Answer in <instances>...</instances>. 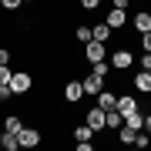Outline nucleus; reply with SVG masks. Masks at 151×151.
<instances>
[{"label":"nucleus","mask_w":151,"mask_h":151,"mask_svg":"<svg viewBox=\"0 0 151 151\" xmlns=\"http://www.w3.org/2000/svg\"><path fill=\"white\" fill-rule=\"evenodd\" d=\"M145 131L151 134V111H145Z\"/></svg>","instance_id":"c85d7f7f"},{"label":"nucleus","mask_w":151,"mask_h":151,"mask_svg":"<svg viewBox=\"0 0 151 151\" xmlns=\"http://www.w3.org/2000/svg\"><path fill=\"white\" fill-rule=\"evenodd\" d=\"M124 124L128 128H134V131H145V111H131V114H124Z\"/></svg>","instance_id":"dca6fc26"},{"label":"nucleus","mask_w":151,"mask_h":151,"mask_svg":"<svg viewBox=\"0 0 151 151\" xmlns=\"http://www.w3.org/2000/svg\"><path fill=\"white\" fill-rule=\"evenodd\" d=\"M91 30H94V40H104V44H108V40L114 37V27H111L108 20H101V24H94Z\"/></svg>","instance_id":"2eb2a0df"},{"label":"nucleus","mask_w":151,"mask_h":151,"mask_svg":"<svg viewBox=\"0 0 151 151\" xmlns=\"http://www.w3.org/2000/svg\"><path fill=\"white\" fill-rule=\"evenodd\" d=\"M97 108H104V111H114V108H118V94L104 87V91L97 94Z\"/></svg>","instance_id":"ddd939ff"},{"label":"nucleus","mask_w":151,"mask_h":151,"mask_svg":"<svg viewBox=\"0 0 151 151\" xmlns=\"http://www.w3.org/2000/svg\"><path fill=\"white\" fill-rule=\"evenodd\" d=\"M77 4H81V10H84V14H97V7H101L104 0H77Z\"/></svg>","instance_id":"412c9836"},{"label":"nucleus","mask_w":151,"mask_h":151,"mask_svg":"<svg viewBox=\"0 0 151 151\" xmlns=\"http://www.w3.org/2000/svg\"><path fill=\"white\" fill-rule=\"evenodd\" d=\"M104 20H108V24H111V27H114V30H121V27H124V24H128V20H131V17H128V10H121V7H111V10H108V14H104Z\"/></svg>","instance_id":"6e6552de"},{"label":"nucleus","mask_w":151,"mask_h":151,"mask_svg":"<svg viewBox=\"0 0 151 151\" xmlns=\"http://www.w3.org/2000/svg\"><path fill=\"white\" fill-rule=\"evenodd\" d=\"M81 54L87 64H97V60H108V44L104 40H87L84 47H81Z\"/></svg>","instance_id":"f03ea898"},{"label":"nucleus","mask_w":151,"mask_h":151,"mask_svg":"<svg viewBox=\"0 0 151 151\" xmlns=\"http://www.w3.org/2000/svg\"><path fill=\"white\" fill-rule=\"evenodd\" d=\"M0 64H14V54H10V47H0Z\"/></svg>","instance_id":"a878e982"},{"label":"nucleus","mask_w":151,"mask_h":151,"mask_svg":"<svg viewBox=\"0 0 151 151\" xmlns=\"http://www.w3.org/2000/svg\"><path fill=\"white\" fill-rule=\"evenodd\" d=\"M24 4H37V0H24Z\"/></svg>","instance_id":"c756f323"},{"label":"nucleus","mask_w":151,"mask_h":151,"mask_svg":"<svg viewBox=\"0 0 151 151\" xmlns=\"http://www.w3.org/2000/svg\"><path fill=\"white\" fill-rule=\"evenodd\" d=\"M111 7H121V10H128V7H131V0H111Z\"/></svg>","instance_id":"cd10ccee"},{"label":"nucleus","mask_w":151,"mask_h":151,"mask_svg":"<svg viewBox=\"0 0 151 151\" xmlns=\"http://www.w3.org/2000/svg\"><path fill=\"white\" fill-rule=\"evenodd\" d=\"M70 40H74V44H81V47H84L87 40H94V30L87 27V24H77V27H74V34H70Z\"/></svg>","instance_id":"f8f14e48"},{"label":"nucleus","mask_w":151,"mask_h":151,"mask_svg":"<svg viewBox=\"0 0 151 151\" xmlns=\"http://www.w3.org/2000/svg\"><path fill=\"white\" fill-rule=\"evenodd\" d=\"M17 138H20V148L30 151V148H37L40 141H44V131H40V124H24V131Z\"/></svg>","instance_id":"7ed1b4c3"},{"label":"nucleus","mask_w":151,"mask_h":151,"mask_svg":"<svg viewBox=\"0 0 151 151\" xmlns=\"http://www.w3.org/2000/svg\"><path fill=\"white\" fill-rule=\"evenodd\" d=\"M124 124V114L114 108V111H108V121H104V131H114V134H118V128Z\"/></svg>","instance_id":"f3484780"},{"label":"nucleus","mask_w":151,"mask_h":151,"mask_svg":"<svg viewBox=\"0 0 151 151\" xmlns=\"http://www.w3.org/2000/svg\"><path fill=\"white\" fill-rule=\"evenodd\" d=\"M91 70H94V74H101L104 81H108V74H111V60H97V64H91Z\"/></svg>","instance_id":"6ab92c4d"},{"label":"nucleus","mask_w":151,"mask_h":151,"mask_svg":"<svg viewBox=\"0 0 151 151\" xmlns=\"http://www.w3.org/2000/svg\"><path fill=\"white\" fill-rule=\"evenodd\" d=\"M128 24H131V27H134L138 34H145V30H151V10H138V14L131 17Z\"/></svg>","instance_id":"9d476101"},{"label":"nucleus","mask_w":151,"mask_h":151,"mask_svg":"<svg viewBox=\"0 0 151 151\" xmlns=\"http://www.w3.org/2000/svg\"><path fill=\"white\" fill-rule=\"evenodd\" d=\"M138 40H141V47L151 54V30H145V34H138Z\"/></svg>","instance_id":"393cba45"},{"label":"nucleus","mask_w":151,"mask_h":151,"mask_svg":"<svg viewBox=\"0 0 151 151\" xmlns=\"http://www.w3.org/2000/svg\"><path fill=\"white\" fill-rule=\"evenodd\" d=\"M84 97H97V94H101L104 91V87H108V84H104V77L101 74H94V70H91V74H84Z\"/></svg>","instance_id":"423d86ee"},{"label":"nucleus","mask_w":151,"mask_h":151,"mask_svg":"<svg viewBox=\"0 0 151 151\" xmlns=\"http://www.w3.org/2000/svg\"><path fill=\"white\" fill-rule=\"evenodd\" d=\"M81 97H84V84L70 77V81L64 84V101H67V104H77V101H81Z\"/></svg>","instance_id":"0eeeda50"},{"label":"nucleus","mask_w":151,"mask_h":151,"mask_svg":"<svg viewBox=\"0 0 151 151\" xmlns=\"http://www.w3.org/2000/svg\"><path fill=\"white\" fill-rule=\"evenodd\" d=\"M84 121H87V128H91L94 134H101V131H104V121H108V111L94 104L91 111H84Z\"/></svg>","instance_id":"20e7f679"},{"label":"nucleus","mask_w":151,"mask_h":151,"mask_svg":"<svg viewBox=\"0 0 151 151\" xmlns=\"http://www.w3.org/2000/svg\"><path fill=\"white\" fill-rule=\"evenodd\" d=\"M108 60H111V67H114V70H128L131 64H134V54H131V50H128V47L121 44V47L114 50V54H111Z\"/></svg>","instance_id":"39448f33"},{"label":"nucleus","mask_w":151,"mask_h":151,"mask_svg":"<svg viewBox=\"0 0 151 151\" xmlns=\"http://www.w3.org/2000/svg\"><path fill=\"white\" fill-rule=\"evenodd\" d=\"M10 91H14V97H27V94L34 91V74H30V70H14Z\"/></svg>","instance_id":"f257e3e1"},{"label":"nucleus","mask_w":151,"mask_h":151,"mask_svg":"<svg viewBox=\"0 0 151 151\" xmlns=\"http://www.w3.org/2000/svg\"><path fill=\"white\" fill-rule=\"evenodd\" d=\"M14 97V91H10V84H0V104H7Z\"/></svg>","instance_id":"b1692460"},{"label":"nucleus","mask_w":151,"mask_h":151,"mask_svg":"<svg viewBox=\"0 0 151 151\" xmlns=\"http://www.w3.org/2000/svg\"><path fill=\"white\" fill-rule=\"evenodd\" d=\"M10 77H14V67L10 64H0V84H10Z\"/></svg>","instance_id":"4be33fe9"},{"label":"nucleus","mask_w":151,"mask_h":151,"mask_svg":"<svg viewBox=\"0 0 151 151\" xmlns=\"http://www.w3.org/2000/svg\"><path fill=\"white\" fill-rule=\"evenodd\" d=\"M118 111H121V114L138 111V97H134V94H128V91H121V94H118Z\"/></svg>","instance_id":"9b49d317"},{"label":"nucleus","mask_w":151,"mask_h":151,"mask_svg":"<svg viewBox=\"0 0 151 151\" xmlns=\"http://www.w3.org/2000/svg\"><path fill=\"white\" fill-rule=\"evenodd\" d=\"M151 145V134L148 131H138V138H134V148H148Z\"/></svg>","instance_id":"5701e85b"},{"label":"nucleus","mask_w":151,"mask_h":151,"mask_svg":"<svg viewBox=\"0 0 151 151\" xmlns=\"http://www.w3.org/2000/svg\"><path fill=\"white\" fill-rule=\"evenodd\" d=\"M0 128L20 134V131H24V118H20V114H4V124H0Z\"/></svg>","instance_id":"4468645a"},{"label":"nucleus","mask_w":151,"mask_h":151,"mask_svg":"<svg viewBox=\"0 0 151 151\" xmlns=\"http://www.w3.org/2000/svg\"><path fill=\"white\" fill-rule=\"evenodd\" d=\"M131 87H134L138 94H148L151 97V70H138L134 81H131Z\"/></svg>","instance_id":"1a4fd4ad"},{"label":"nucleus","mask_w":151,"mask_h":151,"mask_svg":"<svg viewBox=\"0 0 151 151\" xmlns=\"http://www.w3.org/2000/svg\"><path fill=\"white\" fill-rule=\"evenodd\" d=\"M24 7V0H0V10H7V14H17Z\"/></svg>","instance_id":"aec40b11"},{"label":"nucleus","mask_w":151,"mask_h":151,"mask_svg":"<svg viewBox=\"0 0 151 151\" xmlns=\"http://www.w3.org/2000/svg\"><path fill=\"white\" fill-rule=\"evenodd\" d=\"M138 64H141V70H151V54H148V50H145V57H141Z\"/></svg>","instance_id":"bb28decb"},{"label":"nucleus","mask_w":151,"mask_h":151,"mask_svg":"<svg viewBox=\"0 0 151 151\" xmlns=\"http://www.w3.org/2000/svg\"><path fill=\"white\" fill-rule=\"evenodd\" d=\"M70 138L74 141H94V131L87 128V121H84V124H77V128H70Z\"/></svg>","instance_id":"a211bd4d"}]
</instances>
